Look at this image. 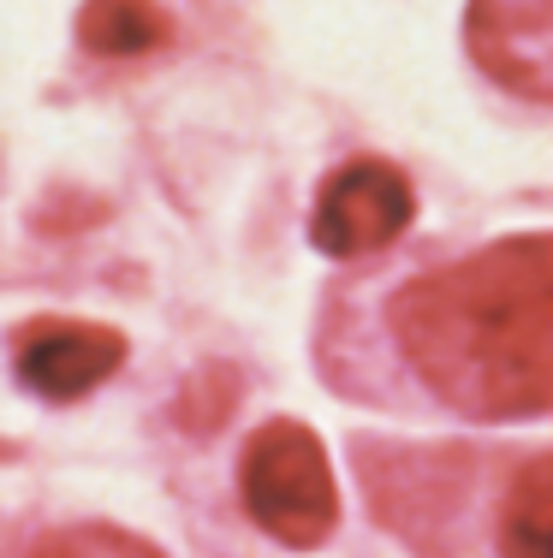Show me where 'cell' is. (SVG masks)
<instances>
[{
  "label": "cell",
  "instance_id": "6da1fadb",
  "mask_svg": "<svg viewBox=\"0 0 553 558\" xmlns=\"http://www.w3.org/2000/svg\"><path fill=\"white\" fill-rule=\"evenodd\" d=\"M387 327L458 416L553 410V232H518L393 291Z\"/></svg>",
  "mask_w": 553,
  "mask_h": 558
},
{
  "label": "cell",
  "instance_id": "7a4b0ae2",
  "mask_svg": "<svg viewBox=\"0 0 553 558\" xmlns=\"http://www.w3.org/2000/svg\"><path fill=\"white\" fill-rule=\"evenodd\" d=\"M239 494L244 511L292 553H310L334 535V470H327V451L304 422H268V428L250 434L239 458Z\"/></svg>",
  "mask_w": 553,
  "mask_h": 558
},
{
  "label": "cell",
  "instance_id": "3957f363",
  "mask_svg": "<svg viewBox=\"0 0 553 558\" xmlns=\"http://www.w3.org/2000/svg\"><path fill=\"white\" fill-rule=\"evenodd\" d=\"M411 215H417L411 179L381 155H358V161L327 172L310 215V244L334 262H351L369 256V250H387L411 226Z\"/></svg>",
  "mask_w": 553,
  "mask_h": 558
},
{
  "label": "cell",
  "instance_id": "277c9868",
  "mask_svg": "<svg viewBox=\"0 0 553 558\" xmlns=\"http://www.w3.org/2000/svg\"><path fill=\"white\" fill-rule=\"evenodd\" d=\"M465 48L500 89L553 101V0H470Z\"/></svg>",
  "mask_w": 553,
  "mask_h": 558
},
{
  "label": "cell",
  "instance_id": "5b68a950",
  "mask_svg": "<svg viewBox=\"0 0 553 558\" xmlns=\"http://www.w3.org/2000/svg\"><path fill=\"white\" fill-rule=\"evenodd\" d=\"M12 363H19V380L36 398H84L96 392L113 368L125 363V339L101 322H60V315H43L31 322L12 344Z\"/></svg>",
  "mask_w": 553,
  "mask_h": 558
},
{
  "label": "cell",
  "instance_id": "8992f818",
  "mask_svg": "<svg viewBox=\"0 0 553 558\" xmlns=\"http://www.w3.org/2000/svg\"><path fill=\"white\" fill-rule=\"evenodd\" d=\"M77 43L101 60H137L173 43V19L161 0H84L77 7Z\"/></svg>",
  "mask_w": 553,
  "mask_h": 558
},
{
  "label": "cell",
  "instance_id": "52a82bcc",
  "mask_svg": "<svg viewBox=\"0 0 553 558\" xmlns=\"http://www.w3.org/2000/svg\"><path fill=\"white\" fill-rule=\"evenodd\" d=\"M494 541L500 558H553V451L512 475Z\"/></svg>",
  "mask_w": 553,
  "mask_h": 558
},
{
  "label": "cell",
  "instance_id": "ba28073f",
  "mask_svg": "<svg viewBox=\"0 0 553 558\" xmlns=\"http://www.w3.org/2000/svg\"><path fill=\"white\" fill-rule=\"evenodd\" d=\"M36 558H161L149 541L125 535V529H108V523H77V529H60L48 535Z\"/></svg>",
  "mask_w": 553,
  "mask_h": 558
}]
</instances>
